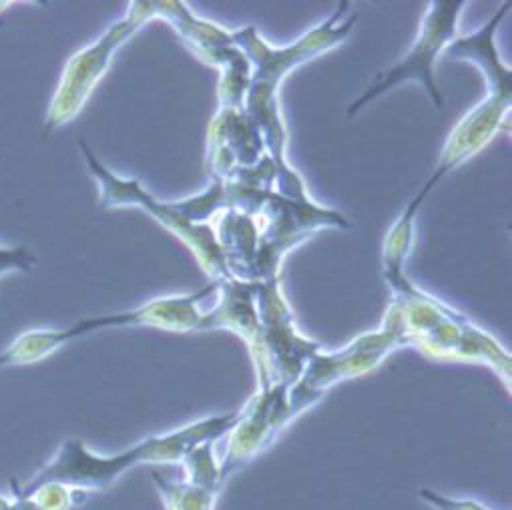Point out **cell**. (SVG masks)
I'll list each match as a JSON object with an SVG mask.
<instances>
[{
    "instance_id": "2e32d148",
    "label": "cell",
    "mask_w": 512,
    "mask_h": 510,
    "mask_svg": "<svg viewBox=\"0 0 512 510\" xmlns=\"http://www.w3.org/2000/svg\"><path fill=\"white\" fill-rule=\"evenodd\" d=\"M13 488H17L15 482H13ZM21 494L31 496L41 510H75L89 498L87 492L57 484V482H47L33 488L31 492H21Z\"/></svg>"
},
{
    "instance_id": "30bf717a",
    "label": "cell",
    "mask_w": 512,
    "mask_h": 510,
    "mask_svg": "<svg viewBox=\"0 0 512 510\" xmlns=\"http://www.w3.org/2000/svg\"><path fill=\"white\" fill-rule=\"evenodd\" d=\"M288 390V386L258 390L241 410H237V420L225 436V454L219 460L223 486L255 456L270 448L294 422L288 408Z\"/></svg>"
},
{
    "instance_id": "7c38bea8",
    "label": "cell",
    "mask_w": 512,
    "mask_h": 510,
    "mask_svg": "<svg viewBox=\"0 0 512 510\" xmlns=\"http://www.w3.org/2000/svg\"><path fill=\"white\" fill-rule=\"evenodd\" d=\"M153 19H163L169 23L175 33L183 39V43L205 63L221 69L237 55V45L231 39V33L221 29L215 23L203 21L189 11L185 3L177 0H165V3H155L149 0Z\"/></svg>"
},
{
    "instance_id": "ba28073f",
    "label": "cell",
    "mask_w": 512,
    "mask_h": 510,
    "mask_svg": "<svg viewBox=\"0 0 512 510\" xmlns=\"http://www.w3.org/2000/svg\"><path fill=\"white\" fill-rule=\"evenodd\" d=\"M464 7V0H432L418 31V37L408 49V53L398 63L378 73L376 79L366 87V91L348 107L346 115L354 117L366 105H370L378 97L386 95L388 91L404 83L420 85L430 97L432 105L436 109H442L444 97L436 85L434 65L436 59L442 57L444 49L456 39L458 19Z\"/></svg>"
},
{
    "instance_id": "e0dca14e",
    "label": "cell",
    "mask_w": 512,
    "mask_h": 510,
    "mask_svg": "<svg viewBox=\"0 0 512 510\" xmlns=\"http://www.w3.org/2000/svg\"><path fill=\"white\" fill-rule=\"evenodd\" d=\"M37 266L35 255L25 245H0V278L11 274H31Z\"/></svg>"
},
{
    "instance_id": "9a60e30c",
    "label": "cell",
    "mask_w": 512,
    "mask_h": 510,
    "mask_svg": "<svg viewBox=\"0 0 512 510\" xmlns=\"http://www.w3.org/2000/svg\"><path fill=\"white\" fill-rule=\"evenodd\" d=\"M151 476L165 510H215L219 494L195 488L185 480L163 478L157 472H153Z\"/></svg>"
},
{
    "instance_id": "6da1fadb",
    "label": "cell",
    "mask_w": 512,
    "mask_h": 510,
    "mask_svg": "<svg viewBox=\"0 0 512 510\" xmlns=\"http://www.w3.org/2000/svg\"><path fill=\"white\" fill-rule=\"evenodd\" d=\"M348 9L350 3L342 0L330 19L316 25L288 47H272L253 25L231 33L233 43L243 51L251 65L243 113L258 129L270 159L280 171L274 183L280 191H296L306 185L304 177L288 163L286 157L288 129L280 111V87L294 69L330 53L352 35L358 15L346 17Z\"/></svg>"
},
{
    "instance_id": "8992f818",
    "label": "cell",
    "mask_w": 512,
    "mask_h": 510,
    "mask_svg": "<svg viewBox=\"0 0 512 510\" xmlns=\"http://www.w3.org/2000/svg\"><path fill=\"white\" fill-rule=\"evenodd\" d=\"M255 310H258L260 332L249 354L258 372V390L272 386L290 388L300 380L310 358L322 350V344L298 332L280 280L258 284Z\"/></svg>"
},
{
    "instance_id": "4fadbf2b",
    "label": "cell",
    "mask_w": 512,
    "mask_h": 510,
    "mask_svg": "<svg viewBox=\"0 0 512 510\" xmlns=\"http://www.w3.org/2000/svg\"><path fill=\"white\" fill-rule=\"evenodd\" d=\"M510 3H504L500 11L476 33L454 39L442 53V57L454 61H466L478 67L486 79V91H512L510 79L512 71L500 59V53L494 43L496 29L500 27L502 19L508 15Z\"/></svg>"
},
{
    "instance_id": "5b68a950",
    "label": "cell",
    "mask_w": 512,
    "mask_h": 510,
    "mask_svg": "<svg viewBox=\"0 0 512 510\" xmlns=\"http://www.w3.org/2000/svg\"><path fill=\"white\" fill-rule=\"evenodd\" d=\"M79 147L89 167V173L95 177L99 185V205L103 209L137 207L147 211L153 219H157L193 251L199 266L213 282L229 280L211 223H191L181 215L173 201H159L137 179H123L115 175L107 165H103L97 159V155L91 151L83 137L79 139Z\"/></svg>"
},
{
    "instance_id": "ac0fdd59",
    "label": "cell",
    "mask_w": 512,
    "mask_h": 510,
    "mask_svg": "<svg viewBox=\"0 0 512 510\" xmlns=\"http://www.w3.org/2000/svg\"><path fill=\"white\" fill-rule=\"evenodd\" d=\"M418 498L434 510H490L486 504L474 498H454L430 488H420Z\"/></svg>"
},
{
    "instance_id": "8fae6325",
    "label": "cell",
    "mask_w": 512,
    "mask_h": 510,
    "mask_svg": "<svg viewBox=\"0 0 512 510\" xmlns=\"http://www.w3.org/2000/svg\"><path fill=\"white\" fill-rule=\"evenodd\" d=\"M510 91H488L486 99L480 101L472 111H468L452 129L440 161L436 165L434 175L430 181L422 187L418 193L420 197H428L432 187L454 167L462 165L466 159L476 155L484 145L490 143V139L500 133V129L506 125V117L510 111Z\"/></svg>"
},
{
    "instance_id": "3957f363",
    "label": "cell",
    "mask_w": 512,
    "mask_h": 510,
    "mask_svg": "<svg viewBox=\"0 0 512 510\" xmlns=\"http://www.w3.org/2000/svg\"><path fill=\"white\" fill-rule=\"evenodd\" d=\"M384 278L394 292L408 346L436 360H464L490 366L510 390L512 360L502 346L464 314L442 300L424 294L404 274V264L382 262Z\"/></svg>"
},
{
    "instance_id": "9c48e42d",
    "label": "cell",
    "mask_w": 512,
    "mask_h": 510,
    "mask_svg": "<svg viewBox=\"0 0 512 510\" xmlns=\"http://www.w3.org/2000/svg\"><path fill=\"white\" fill-rule=\"evenodd\" d=\"M258 223V251H255V284L280 280V266L286 255L324 227L350 229L352 223L336 209L320 207L310 197L290 199L276 191L268 197Z\"/></svg>"
},
{
    "instance_id": "7a4b0ae2",
    "label": "cell",
    "mask_w": 512,
    "mask_h": 510,
    "mask_svg": "<svg viewBox=\"0 0 512 510\" xmlns=\"http://www.w3.org/2000/svg\"><path fill=\"white\" fill-rule=\"evenodd\" d=\"M237 420V412L205 416L165 434L149 436L117 454H97L83 440L69 438L57 452L31 476L21 492L57 482L81 492H103L115 486L121 476L143 464H179L183 456L203 442H217L227 436Z\"/></svg>"
},
{
    "instance_id": "5bb4252c",
    "label": "cell",
    "mask_w": 512,
    "mask_h": 510,
    "mask_svg": "<svg viewBox=\"0 0 512 510\" xmlns=\"http://www.w3.org/2000/svg\"><path fill=\"white\" fill-rule=\"evenodd\" d=\"M215 442H203L189 450L183 460L179 462L185 472V482H189L195 488H201L205 492L219 494L223 488L221 482V466L215 456Z\"/></svg>"
},
{
    "instance_id": "277c9868",
    "label": "cell",
    "mask_w": 512,
    "mask_h": 510,
    "mask_svg": "<svg viewBox=\"0 0 512 510\" xmlns=\"http://www.w3.org/2000/svg\"><path fill=\"white\" fill-rule=\"evenodd\" d=\"M404 346H408V338L396 306L390 304L380 330L358 336L338 352L320 350L310 358L300 380L288 390L292 420L316 406L336 384L376 370L394 350Z\"/></svg>"
},
{
    "instance_id": "52a82bcc",
    "label": "cell",
    "mask_w": 512,
    "mask_h": 510,
    "mask_svg": "<svg viewBox=\"0 0 512 510\" xmlns=\"http://www.w3.org/2000/svg\"><path fill=\"white\" fill-rule=\"evenodd\" d=\"M149 21H153L149 0H135L123 19L113 23L97 41L83 47L67 61L45 117L43 137L65 127L83 111L95 87L111 69L117 51Z\"/></svg>"
}]
</instances>
